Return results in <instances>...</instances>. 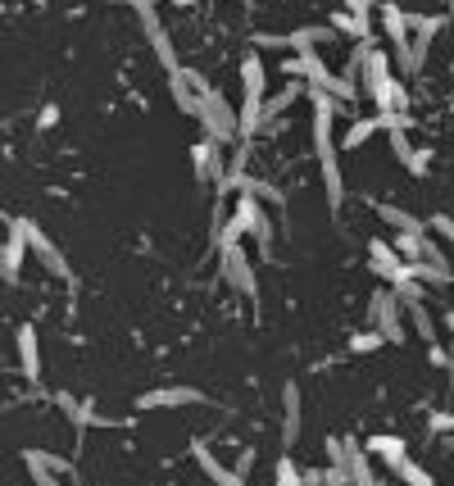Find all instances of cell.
Segmentation results:
<instances>
[{"instance_id":"cell-1","label":"cell","mask_w":454,"mask_h":486,"mask_svg":"<svg viewBox=\"0 0 454 486\" xmlns=\"http://www.w3.org/2000/svg\"><path fill=\"white\" fill-rule=\"evenodd\" d=\"M14 232L23 236V246H27V251H32L36 259H42V264H46V268H51L55 277H68V264H64V255L55 251V241H51V236H46L42 227H36L32 219H14Z\"/></svg>"},{"instance_id":"cell-2","label":"cell","mask_w":454,"mask_h":486,"mask_svg":"<svg viewBox=\"0 0 454 486\" xmlns=\"http://www.w3.org/2000/svg\"><path fill=\"white\" fill-rule=\"evenodd\" d=\"M23 255H27V246H23V236L14 232V223H10V236H5V246H0V277L10 282H19V273H23Z\"/></svg>"},{"instance_id":"cell-3","label":"cell","mask_w":454,"mask_h":486,"mask_svg":"<svg viewBox=\"0 0 454 486\" xmlns=\"http://www.w3.org/2000/svg\"><path fill=\"white\" fill-rule=\"evenodd\" d=\"M19 359H23V378L27 382L42 378V350H36V328H32V323L19 328Z\"/></svg>"},{"instance_id":"cell-4","label":"cell","mask_w":454,"mask_h":486,"mask_svg":"<svg viewBox=\"0 0 454 486\" xmlns=\"http://www.w3.org/2000/svg\"><path fill=\"white\" fill-rule=\"evenodd\" d=\"M192 400H200L196 391H155V395H145L141 404L145 410H177V404H192Z\"/></svg>"},{"instance_id":"cell-5","label":"cell","mask_w":454,"mask_h":486,"mask_svg":"<svg viewBox=\"0 0 454 486\" xmlns=\"http://www.w3.org/2000/svg\"><path fill=\"white\" fill-rule=\"evenodd\" d=\"M55 123H59V109H55V105H46V109H42V118H36V128H42V132H51Z\"/></svg>"}]
</instances>
